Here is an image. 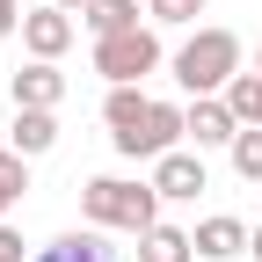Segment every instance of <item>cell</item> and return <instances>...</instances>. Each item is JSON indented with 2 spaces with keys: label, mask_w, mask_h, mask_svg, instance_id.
<instances>
[{
  "label": "cell",
  "mask_w": 262,
  "mask_h": 262,
  "mask_svg": "<svg viewBox=\"0 0 262 262\" xmlns=\"http://www.w3.org/2000/svg\"><path fill=\"white\" fill-rule=\"evenodd\" d=\"M226 110H233L241 124H262V73H233V88H226Z\"/></svg>",
  "instance_id": "16"
},
{
  "label": "cell",
  "mask_w": 262,
  "mask_h": 262,
  "mask_svg": "<svg viewBox=\"0 0 262 262\" xmlns=\"http://www.w3.org/2000/svg\"><path fill=\"white\" fill-rule=\"evenodd\" d=\"M80 22L95 29V37H124V29H139V0H88Z\"/></svg>",
  "instance_id": "14"
},
{
  "label": "cell",
  "mask_w": 262,
  "mask_h": 262,
  "mask_svg": "<svg viewBox=\"0 0 262 262\" xmlns=\"http://www.w3.org/2000/svg\"><path fill=\"white\" fill-rule=\"evenodd\" d=\"M58 95H66V73L51 58H29L15 73V110H58Z\"/></svg>",
  "instance_id": "8"
},
{
  "label": "cell",
  "mask_w": 262,
  "mask_h": 262,
  "mask_svg": "<svg viewBox=\"0 0 262 262\" xmlns=\"http://www.w3.org/2000/svg\"><path fill=\"white\" fill-rule=\"evenodd\" d=\"M146 110H153V95H139V88H110V102H102V124H110V139L124 146L131 131L146 124Z\"/></svg>",
  "instance_id": "11"
},
{
  "label": "cell",
  "mask_w": 262,
  "mask_h": 262,
  "mask_svg": "<svg viewBox=\"0 0 262 262\" xmlns=\"http://www.w3.org/2000/svg\"><path fill=\"white\" fill-rule=\"evenodd\" d=\"M189 241H196V255H211V262H233V255H248V241H255V233H248L241 219H204Z\"/></svg>",
  "instance_id": "9"
},
{
  "label": "cell",
  "mask_w": 262,
  "mask_h": 262,
  "mask_svg": "<svg viewBox=\"0 0 262 262\" xmlns=\"http://www.w3.org/2000/svg\"><path fill=\"white\" fill-rule=\"evenodd\" d=\"M255 73H262V44H255Z\"/></svg>",
  "instance_id": "23"
},
{
  "label": "cell",
  "mask_w": 262,
  "mask_h": 262,
  "mask_svg": "<svg viewBox=\"0 0 262 262\" xmlns=\"http://www.w3.org/2000/svg\"><path fill=\"white\" fill-rule=\"evenodd\" d=\"M139 262H196V241L182 226H146L139 233Z\"/></svg>",
  "instance_id": "13"
},
{
  "label": "cell",
  "mask_w": 262,
  "mask_h": 262,
  "mask_svg": "<svg viewBox=\"0 0 262 262\" xmlns=\"http://www.w3.org/2000/svg\"><path fill=\"white\" fill-rule=\"evenodd\" d=\"M22 44H29V58H66V44H73V15L66 8H29L22 15Z\"/></svg>",
  "instance_id": "6"
},
{
  "label": "cell",
  "mask_w": 262,
  "mask_h": 262,
  "mask_svg": "<svg viewBox=\"0 0 262 262\" xmlns=\"http://www.w3.org/2000/svg\"><path fill=\"white\" fill-rule=\"evenodd\" d=\"M153 189L168 196V204H189V196H204V153H160L153 160Z\"/></svg>",
  "instance_id": "5"
},
{
  "label": "cell",
  "mask_w": 262,
  "mask_h": 262,
  "mask_svg": "<svg viewBox=\"0 0 262 262\" xmlns=\"http://www.w3.org/2000/svg\"><path fill=\"white\" fill-rule=\"evenodd\" d=\"M22 160H37V153H51L58 146V117L51 110H15V139H8Z\"/></svg>",
  "instance_id": "12"
},
{
  "label": "cell",
  "mask_w": 262,
  "mask_h": 262,
  "mask_svg": "<svg viewBox=\"0 0 262 262\" xmlns=\"http://www.w3.org/2000/svg\"><path fill=\"white\" fill-rule=\"evenodd\" d=\"M0 262H22V233H15L8 219H0Z\"/></svg>",
  "instance_id": "19"
},
{
  "label": "cell",
  "mask_w": 262,
  "mask_h": 262,
  "mask_svg": "<svg viewBox=\"0 0 262 262\" xmlns=\"http://www.w3.org/2000/svg\"><path fill=\"white\" fill-rule=\"evenodd\" d=\"M182 124H189L196 153H204V146H233V131H241V117L226 110V95H196V102L182 110Z\"/></svg>",
  "instance_id": "7"
},
{
  "label": "cell",
  "mask_w": 262,
  "mask_h": 262,
  "mask_svg": "<svg viewBox=\"0 0 262 262\" xmlns=\"http://www.w3.org/2000/svg\"><path fill=\"white\" fill-rule=\"evenodd\" d=\"M248 248H255V255H262V226H255V241H248Z\"/></svg>",
  "instance_id": "22"
},
{
  "label": "cell",
  "mask_w": 262,
  "mask_h": 262,
  "mask_svg": "<svg viewBox=\"0 0 262 262\" xmlns=\"http://www.w3.org/2000/svg\"><path fill=\"white\" fill-rule=\"evenodd\" d=\"M22 189H29V160L8 146V153H0V219L15 211V196H22Z\"/></svg>",
  "instance_id": "17"
},
{
  "label": "cell",
  "mask_w": 262,
  "mask_h": 262,
  "mask_svg": "<svg viewBox=\"0 0 262 262\" xmlns=\"http://www.w3.org/2000/svg\"><path fill=\"white\" fill-rule=\"evenodd\" d=\"M29 262H117L110 241H102V226H88V233H58L51 248H37Z\"/></svg>",
  "instance_id": "10"
},
{
  "label": "cell",
  "mask_w": 262,
  "mask_h": 262,
  "mask_svg": "<svg viewBox=\"0 0 262 262\" xmlns=\"http://www.w3.org/2000/svg\"><path fill=\"white\" fill-rule=\"evenodd\" d=\"M175 139H189L182 110H175V102H153V110H146V124L131 131L117 153H131V160H160V153H175Z\"/></svg>",
  "instance_id": "4"
},
{
  "label": "cell",
  "mask_w": 262,
  "mask_h": 262,
  "mask_svg": "<svg viewBox=\"0 0 262 262\" xmlns=\"http://www.w3.org/2000/svg\"><path fill=\"white\" fill-rule=\"evenodd\" d=\"M153 66H160V37H153L146 22L124 29V37H95V73H102L110 88H139Z\"/></svg>",
  "instance_id": "3"
},
{
  "label": "cell",
  "mask_w": 262,
  "mask_h": 262,
  "mask_svg": "<svg viewBox=\"0 0 262 262\" xmlns=\"http://www.w3.org/2000/svg\"><path fill=\"white\" fill-rule=\"evenodd\" d=\"M241 73V37L233 29H196V37L175 51V80L189 95H226Z\"/></svg>",
  "instance_id": "2"
},
{
  "label": "cell",
  "mask_w": 262,
  "mask_h": 262,
  "mask_svg": "<svg viewBox=\"0 0 262 262\" xmlns=\"http://www.w3.org/2000/svg\"><path fill=\"white\" fill-rule=\"evenodd\" d=\"M226 153H233V175L241 182H262V124H241Z\"/></svg>",
  "instance_id": "15"
},
{
  "label": "cell",
  "mask_w": 262,
  "mask_h": 262,
  "mask_svg": "<svg viewBox=\"0 0 262 262\" xmlns=\"http://www.w3.org/2000/svg\"><path fill=\"white\" fill-rule=\"evenodd\" d=\"M51 8H66V15H80V8H88V0H51Z\"/></svg>",
  "instance_id": "21"
},
{
  "label": "cell",
  "mask_w": 262,
  "mask_h": 262,
  "mask_svg": "<svg viewBox=\"0 0 262 262\" xmlns=\"http://www.w3.org/2000/svg\"><path fill=\"white\" fill-rule=\"evenodd\" d=\"M146 15H153L160 29H182V22L204 15V0H146Z\"/></svg>",
  "instance_id": "18"
},
{
  "label": "cell",
  "mask_w": 262,
  "mask_h": 262,
  "mask_svg": "<svg viewBox=\"0 0 262 262\" xmlns=\"http://www.w3.org/2000/svg\"><path fill=\"white\" fill-rule=\"evenodd\" d=\"M80 211H88V226L146 233V226H160V189L153 182H124V175H95V182H80Z\"/></svg>",
  "instance_id": "1"
},
{
  "label": "cell",
  "mask_w": 262,
  "mask_h": 262,
  "mask_svg": "<svg viewBox=\"0 0 262 262\" xmlns=\"http://www.w3.org/2000/svg\"><path fill=\"white\" fill-rule=\"evenodd\" d=\"M8 29H22V0H0V37Z\"/></svg>",
  "instance_id": "20"
}]
</instances>
